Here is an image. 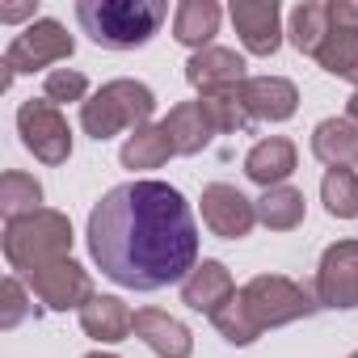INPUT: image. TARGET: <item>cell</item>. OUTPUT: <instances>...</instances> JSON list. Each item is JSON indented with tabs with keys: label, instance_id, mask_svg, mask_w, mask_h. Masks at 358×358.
Instances as JSON below:
<instances>
[{
	"label": "cell",
	"instance_id": "cell-1",
	"mask_svg": "<svg viewBox=\"0 0 358 358\" xmlns=\"http://www.w3.org/2000/svg\"><path fill=\"white\" fill-rule=\"evenodd\" d=\"M85 236L101 274L127 291L186 282L199 266V228L190 203L169 182L114 186L89 211Z\"/></svg>",
	"mask_w": 358,
	"mask_h": 358
},
{
	"label": "cell",
	"instance_id": "cell-2",
	"mask_svg": "<svg viewBox=\"0 0 358 358\" xmlns=\"http://www.w3.org/2000/svg\"><path fill=\"white\" fill-rule=\"evenodd\" d=\"M76 22L97 47L135 51L152 43V34H160V26L169 22V5L164 0H80Z\"/></svg>",
	"mask_w": 358,
	"mask_h": 358
},
{
	"label": "cell",
	"instance_id": "cell-3",
	"mask_svg": "<svg viewBox=\"0 0 358 358\" xmlns=\"http://www.w3.org/2000/svg\"><path fill=\"white\" fill-rule=\"evenodd\" d=\"M72 257V220L64 211H34V215H22V220H9L5 224V262L26 278L51 262H64Z\"/></svg>",
	"mask_w": 358,
	"mask_h": 358
},
{
	"label": "cell",
	"instance_id": "cell-4",
	"mask_svg": "<svg viewBox=\"0 0 358 358\" xmlns=\"http://www.w3.org/2000/svg\"><path fill=\"white\" fill-rule=\"evenodd\" d=\"M156 110V93L143 85V80H110L101 85L85 106H80V127L89 139L106 143L110 135L118 131H139L148 127Z\"/></svg>",
	"mask_w": 358,
	"mask_h": 358
},
{
	"label": "cell",
	"instance_id": "cell-5",
	"mask_svg": "<svg viewBox=\"0 0 358 358\" xmlns=\"http://www.w3.org/2000/svg\"><path fill=\"white\" fill-rule=\"evenodd\" d=\"M241 303L245 312L253 316V324L266 333V329H278V324H291V320H303L312 316L320 303L308 287L282 278V274H257L241 287Z\"/></svg>",
	"mask_w": 358,
	"mask_h": 358
},
{
	"label": "cell",
	"instance_id": "cell-6",
	"mask_svg": "<svg viewBox=\"0 0 358 358\" xmlns=\"http://www.w3.org/2000/svg\"><path fill=\"white\" fill-rule=\"evenodd\" d=\"M72 51H76L72 34H68L55 17H38V22H30V26L9 43L5 68H9L13 76H17V72H38V68L59 64V59H72Z\"/></svg>",
	"mask_w": 358,
	"mask_h": 358
},
{
	"label": "cell",
	"instance_id": "cell-7",
	"mask_svg": "<svg viewBox=\"0 0 358 358\" xmlns=\"http://www.w3.org/2000/svg\"><path fill=\"white\" fill-rule=\"evenodd\" d=\"M17 131H22V143H26L43 164H64V160L72 156L68 118H64L59 106H51L47 97L22 101V110H17Z\"/></svg>",
	"mask_w": 358,
	"mask_h": 358
},
{
	"label": "cell",
	"instance_id": "cell-8",
	"mask_svg": "<svg viewBox=\"0 0 358 358\" xmlns=\"http://www.w3.org/2000/svg\"><path fill=\"white\" fill-rule=\"evenodd\" d=\"M320 308H358V241H337L316 266Z\"/></svg>",
	"mask_w": 358,
	"mask_h": 358
},
{
	"label": "cell",
	"instance_id": "cell-9",
	"mask_svg": "<svg viewBox=\"0 0 358 358\" xmlns=\"http://www.w3.org/2000/svg\"><path fill=\"white\" fill-rule=\"evenodd\" d=\"M26 282L34 287V295L51 308V312H68V308H85L93 299V278L85 266H76L72 257L51 262L34 274H26Z\"/></svg>",
	"mask_w": 358,
	"mask_h": 358
},
{
	"label": "cell",
	"instance_id": "cell-10",
	"mask_svg": "<svg viewBox=\"0 0 358 358\" xmlns=\"http://www.w3.org/2000/svg\"><path fill=\"white\" fill-rule=\"evenodd\" d=\"M199 203H203V224H207L215 236H224V241H241V236H249L253 224H257V203H249V199H245L236 186H228V182H211Z\"/></svg>",
	"mask_w": 358,
	"mask_h": 358
},
{
	"label": "cell",
	"instance_id": "cell-11",
	"mask_svg": "<svg viewBox=\"0 0 358 358\" xmlns=\"http://www.w3.org/2000/svg\"><path fill=\"white\" fill-rule=\"evenodd\" d=\"M232 26L245 43V51L253 55H274L282 47V13H278V0H232Z\"/></svg>",
	"mask_w": 358,
	"mask_h": 358
},
{
	"label": "cell",
	"instance_id": "cell-12",
	"mask_svg": "<svg viewBox=\"0 0 358 358\" xmlns=\"http://www.w3.org/2000/svg\"><path fill=\"white\" fill-rule=\"evenodd\" d=\"M236 97H241L245 114L257 122H287L299 110V89L287 76H249L236 89Z\"/></svg>",
	"mask_w": 358,
	"mask_h": 358
},
{
	"label": "cell",
	"instance_id": "cell-13",
	"mask_svg": "<svg viewBox=\"0 0 358 358\" xmlns=\"http://www.w3.org/2000/svg\"><path fill=\"white\" fill-rule=\"evenodd\" d=\"M186 80L207 97V93H228V89H241L249 76H245V59L228 47H207V51H194L190 64H186Z\"/></svg>",
	"mask_w": 358,
	"mask_h": 358
},
{
	"label": "cell",
	"instance_id": "cell-14",
	"mask_svg": "<svg viewBox=\"0 0 358 358\" xmlns=\"http://www.w3.org/2000/svg\"><path fill=\"white\" fill-rule=\"evenodd\" d=\"M135 337H139L152 354H160V358H190V354H194L190 329L177 320V316L160 312V308H139V312H135Z\"/></svg>",
	"mask_w": 358,
	"mask_h": 358
},
{
	"label": "cell",
	"instance_id": "cell-15",
	"mask_svg": "<svg viewBox=\"0 0 358 358\" xmlns=\"http://www.w3.org/2000/svg\"><path fill=\"white\" fill-rule=\"evenodd\" d=\"M232 295H236V282H232L224 262H199L190 270V278L182 282V303L203 312V316H215Z\"/></svg>",
	"mask_w": 358,
	"mask_h": 358
},
{
	"label": "cell",
	"instance_id": "cell-16",
	"mask_svg": "<svg viewBox=\"0 0 358 358\" xmlns=\"http://www.w3.org/2000/svg\"><path fill=\"white\" fill-rule=\"evenodd\" d=\"M245 173H249V182H257L262 190L287 186V177L295 173V143L282 139V135H270V139L253 143V152L245 156Z\"/></svg>",
	"mask_w": 358,
	"mask_h": 358
},
{
	"label": "cell",
	"instance_id": "cell-17",
	"mask_svg": "<svg viewBox=\"0 0 358 358\" xmlns=\"http://www.w3.org/2000/svg\"><path fill=\"white\" fill-rule=\"evenodd\" d=\"M80 329L85 337L114 345V341H127V333H135V316L118 295H93L80 308Z\"/></svg>",
	"mask_w": 358,
	"mask_h": 358
},
{
	"label": "cell",
	"instance_id": "cell-18",
	"mask_svg": "<svg viewBox=\"0 0 358 358\" xmlns=\"http://www.w3.org/2000/svg\"><path fill=\"white\" fill-rule=\"evenodd\" d=\"M160 127H164V135L173 139V152H177V156L203 152V148L211 143V135H215V127H211V118L203 114L199 101H177V106L164 114Z\"/></svg>",
	"mask_w": 358,
	"mask_h": 358
},
{
	"label": "cell",
	"instance_id": "cell-19",
	"mask_svg": "<svg viewBox=\"0 0 358 358\" xmlns=\"http://www.w3.org/2000/svg\"><path fill=\"white\" fill-rule=\"evenodd\" d=\"M220 34V5L215 0H182L173 13V38L182 47L207 51L211 38Z\"/></svg>",
	"mask_w": 358,
	"mask_h": 358
},
{
	"label": "cell",
	"instance_id": "cell-20",
	"mask_svg": "<svg viewBox=\"0 0 358 358\" xmlns=\"http://www.w3.org/2000/svg\"><path fill=\"white\" fill-rule=\"evenodd\" d=\"M312 152L329 169H350L358 160V122H350V118H324V122H316Z\"/></svg>",
	"mask_w": 358,
	"mask_h": 358
},
{
	"label": "cell",
	"instance_id": "cell-21",
	"mask_svg": "<svg viewBox=\"0 0 358 358\" xmlns=\"http://www.w3.org/2000/svg\"><path fill=\"white\" fill-rule=\"evenodd\" d=\"M316 64H320L329 76H341V80H350V85L358 89V30L333 26L329 38H324L320 51H316Z\"/></svg>",
	"mask_w": 358,
	"mask_h": 358
},
{
	"label": "cell",
	"instance_id": "cell-22",
	"mask_svg": "<svg viewBox=\"0 0 358 358\" xmlns=\"http://www.w3.org/2000/svg\"><path fill=\"white\" fill-rule=\"evenodd\" d=\"M169 156H177L173 152V139L164 135V127L156 122H148V127H139L127 143H122V152H118V160H122V169H160Z\"/></svg>",
	"mask_w": 358,
	"mask_h": 358
},
{
	"label": "cell",
	"instance_id": "cell-23",
	"mask_svg": "<svg viewBox=\"0 0 358 358\" xmlns=\"http://www.w3.org/2000/svg\"><path fill=\"white\" fill-rule=\"evenodd\" d=\"M329 30H333V17H329V5H320V0H303V5L291 9V30L287 34H291L299 55H316L320 43L329 38Z\"/></svg>",
	"mask_w": 358,
	"mask_h": 358
},
{
	"label": "cell",
	"instance_id": "cell-24",
	"mask_svg": "<svg viewBox=\"0 0 358 358\" xmlns=\"http://www.w3.org/2000/svg\"><path fill=\"white\" fill-rule=\"evenodd\" d=\"M303 211H308V203H303V194H299L295 186H274V190H266V194L257 199V220H262L270 232H291V228H299V224H303Z\"/></svg>",
	"mask_w": 358,
	"mask_h": 358
},
{
	"label": "cell",
	"instance_id": "cell-25",
	"mask_svg": "<svg viewBox=\"0 0 358 358\" xmlns=\"http://www.w3.org/2000/svg\"><path fill=\"white\" fill-rule=\"evenodd\" d=\"M43 186L38 177L22 173V169H9L5 177H0V215L5 220H22V215H34L43 211Z\"/></svg>",
	"mask_w": 358,
	"mask_h": 358
},
{
	"label": "cell",
	"instance_id": "cell-26",
	"mask_svg": "<svg viewBox=\"0 0 358 358\" xmlns=\"http://www.w3.org/2000/svg\"><path fill=\"white\" fill-rule=\"evenodd\" d=\"M320 203L333 220H358V173L354 169H329L320 182Z\"/></svg>",
	"mask_w": 358,
	"mask_h": 358
},
{
	"label": "cell",
	"instance_id": "cell-27",
	"mask_svg": "<svg viewBox=\"0 0 358 358\" xmlns=\"http://www.w3.org/2000/svg\"><path fill=\"white\" fill-rule=\"evenodd\" d=\"M199 106H203V114L211 118L215 135H236V131L249 127V114H245L236 89H228V93H207V97H199Z\"/></svg>",
	"mask_w": 358,
	"mask_h": 358
},
{
	"label": "cell",
	"instance_id": "cell-28",
	"mask_svg": "<svg viewBox=\"0 0 358 358\" xmlns=\"http://www.w3.org/2000/svg\"><path fill=\"white\" fill-rule=\"evenodd\" d=\"M211 324L220 329V337L224 341H232V345H253L257 337H262V329L253 324V316L245 312V303H241V291L211 316Z\"/></svg>",
	"mask_w": 358,
	"mask_h": 358
},
{
	"label": "cell",
	"instance_id": "cell-29",
	"mask_svg": "<svg viewBox=\"0 0 358 358\" xmlns=\"http://www.w3.org/2000/svg\"><path fill=\"white\" fill-rule=\"evenodd\" d=\"M89 93V80H85V72H76V68H55V72H47V85H43V97L51 101V106H64V101H89L85 97Z\"/></svg>",
	"mask_w": 358,
	"mask_h": 358
},
{
	"label": "cell",
	"instance_id": "cell-30",
	"mask_svg": "<svg viewBox=\"0 0 358 358\" xmlns=\"http://www.w3.org/2000/svg\"><path fill=\"white\" fill-rule=\"evenodd\" d=\"M26 312H30V303H26L22 282H17V278H5V282H0V329L22 324V316H26Z\"/></svg>",
	"mask_w": 358,
	"mask_h": 358
},
{
	"label": "cell",
	"instance_id": "cell-31",
	"mask_svg": "<svg viewBox=\"0 0 358 358\" xmlns=\"http://www.w3.org/2000/svg\"><path fill=\"white\" fill-rule=\"evenodd\" d=\"M34 13H38V0L34 5H9V9H0V22H22V17H34Z\"/></svg>",
	"mask_w": 358,
	"mask_h": 358
},
{
	"label": "cell",
	"instance_id": "cell-32",
	"mask_svg": "<svg viewBox=\"0 0 358 358\" xmlns=\"http://www.w3.org/2000/svg\"><path fill=\"white\" fill-rule=\"evenodd\" d=\"M345 114H350V122H358V89L350 93V101H345Z\"/></svg>",
	"mask_w": 358,
	"mask_h": 358
},
{
	"label": "cell",
	"instance_id": "cell-33",
	"mask_svg": "<svg viewBox=\"0 0 358 358\" xmlns=\"http://www.w3.org/2000/svg\"><path fill=\"white\" fill-rule=\"evenodd\" d=\"M85 358H118V354H101V350H93V354H85Z\"/></svg>",
	"mask_w": 358,
	"mask_h": 358
},
{
	"label": "cell",
	"instance_id": "cell-34",
	"mask_svg": "<svg viewBox=\"0 0 358 358\" xmlns=\"http://www.w3.org/2000/svg\"><path fill=\"white\" fill-rule=\"evenodd\" d=\"M350 358H358V350H354V354H350Z\"/></svg>",
	"mask_w": 358,
	"mask_h": 358
}]
</instances>
